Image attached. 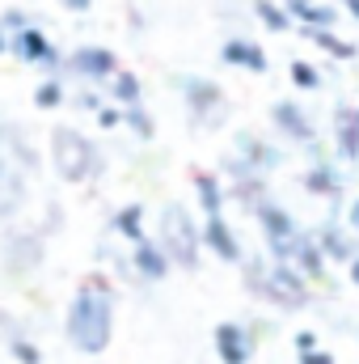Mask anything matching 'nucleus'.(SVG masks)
Wrapping results in <instances>:
<instances>
[{"instance_id": "1", "label": "nucleus", "mask_w": 359, "mask_h": 364, "mask_svg": "<svg viewBox=\"0 0 359 364\" xmlns=\"http://www.w3.org/2000/svg\"><path fill=\"white\" fill-rule=\"evenodd\" d=\"M68 339L85 356H97L110 348V339H114V292L101 275H93L77 288V296L68 305Z\"/></svg>"}, {"instance_id": "2", "label": "nucleus", "mask_w": 359, "mask_h": 364, "mask_svg": "<svg viewBox=\"0 0 359 364\" xmlns=\"http://www.w3.org/2000/svg\"><path fill=\"white\" fill-rule=\"evenodd\" d=\"M241 267H245V279H250V292L267 296L275 305H304L309 301V279L283 259H270V263L241 259Z\"/></svg>"}, {"instance_id": "3", "label": "nucleus", "mask_w": 359, "mask_h": 364, "mask_svg": "<svg viewBox=\"0 0 359 364\" xmlns=\"http://www.w3.org/2000/svg\"><path fill=\"white\" fill-rule=\"evenodd\" d=\"M51 157H55V170H60L64 182H85L101 166L97 161V149L89 144V136L77 132V127H68V123L51 132Z\"/></svg>"}, {"instance_id": "4", "label": "nucleus", "mask_w": 359, "mask_h": 364, "mask_svg": "<svg viewBox=\"0 0 359 364\" xmlns=\"http://www.w3.org/2000/svg\"><path fill=\"white\" fill-rule=\"evenodd\" d=\"M161 246H165V255H170V263H178V267H199V246H203V229H194V220H190V212L182 208V203H170L165 212H161Z\"/></svg>"}, {"instance_id": "5", "label": "nucleus", "mask_w": 359, "mask_h": 364, "mask_svg": "<svg viewBox=\"0 0 359 364\" xmlns=\"http://www.w3.org/2000/svg\"><path fill=\"white\" fill-rule=\"evenodd\" d=\"M258 225H263V233H267V246H270V259H283V263H292V255H296V246H300V237H304V229L279 208V203H270L258 195Z\"/></svg>"}, {"instance_id": "6", "label": "nucleus", "mask_w": 359, "mask_h": 364, "mask_svg": "<svg viewBox=\"0 0 359 364\" xmlns=\"http://www.w3.org/2000/svg\"><path fill=\"white\" fill-rule=\"evenodd\" d=\"M9 51H13L21 64H60V51L51 47V38H47L38 26H21V30L9 38Z\"/></svg>"}, {"instance_id": "7", "label": "nucleus", "mask_w": 359, "mask_h": 364, "mask_svg": "<svg viewBox=\"0 0 359 364\" xmlns=\"http://www.w3.org/2000/svg\"><path fill=\"white\" fill-rule=\"evenodd\" d=\"M216 356H220V364H250L254 343H250L245 326H237V322H220V326H216Z\"/></svg>"}, {"instance_id": "8", "label": "nucleus", "mask_w": 359, "mask_h": 364, "mask_svg": "<svg viewBox=\"0 0 359 364\" xmlns=\"http://www.w3.org/2000/svg\"><path fill=\"white\" fill-rule=\"evenodd\" d=\"M131 263H136L140 279H148V284H157V279H165V275H170V255H165V246H161V242H148V237H140V242H136Z\"/></svg>"}, {"instance_id": "9", "label": "nucleus", "mask_w": 359, "mask_h": 364, "mask_svg": "<svg viewBox=\"0 0 359 364\" xmlns=\"http://www.w3.org/2000/svg\"><path fill=\"white\" fill-rule=\"evenodd\" d=\"M72 68L85 77V81H110L118 73V60L106 51V47H77L72 51Z\"/></svg>"}, {"instance_id": "10", "label": "nucleus", "mask_w": 359, "mask_h": 364, "mask_svg": "<svg viewBox=\"0 0 359 364\" xmlns=\"http://www.w3.org/2000/svg\"><path fill=\"white\" fill-rule=\"evenodd\" d=\"M270 119H275V127H279L283 136H292L296 144H313V140H317V127H313V123L304 119V110L292 106V102H275Z\"/></svg>"}, {"instance_id": "11", "label": "nucleus", "mask_w": 359, "mask_h": 364, "mask_svg": "<svg viewBox=\"0 0 359 364\" xmlns=\"http://www.w3.org/2000/svg\"><path fill=\"white\" fill-rule=\"evenodd\" d=\"M203 246H207L216 259H224V263H241V246H237L233 229L224 225V216H207V220H203Z\"/></svg>"}, {"instance_id": "12", "label": "nucleus", "mask_w": 359, "mask_h": 364, "mask_svg": "<svg viewBox=\"0 0 359 364\" xmlns=\"http://www.w3.org/2000/svg\"><path fill=\"white\" fill-rule=\"evenodd\" d=\"M220 60L233 64V68H245V73H267V51L250 38H228L220 47Z\"/></svg>"}, {"instance_id": "13", "label": "nucleus", "mask_w": 359, "mask_h": 364, "mask_svg": "<svg viewBox=\"0 0 359 364\" xmlns=\"http://www.w3.org/2000/svg\"><path fill=\"white\" fill-rule=\"evenodd\" d=\"M283 9L292 13V21H300V26H309V30L338 21V13L330 9V0H292V4H283Z\"/></svg>"}, {"instance_id": "14", "label": "nucleus", "mask_w": 359, "mask_h": 364, "mask_svg": "<svg viewBox=\"0 0 359 364\" xmlns=\"http://www.w3.org/2000/svg\"><path fill=\"white\" fill-rule=\"evenodd\" d=\"M334 132H338V153H343L347 161H359V114H355V106H338Z\"/></svg>"}, {"instance_id": "15", "label": "nucleus", "mask_w": 359, "mask_h": 364, "mask_svg": "<svg viewBox=\"0 0 359 364\" xmlns=\"http://www.w3.org/2000/svg\"><path fill=\"white\" fill-rule=\"evenodd\" d=\"M194 191H199V208L203 216H220L224 212V182L211 170H194Z\"/></svg>"}, {"instance_id": "16", "label": "nucleus", "mask_w": 359, "mask_h": 364, "mask_svg": "<svg viewBox=\"0 0 359 364\" xmlns=\"http://www.w3.org/2000/svg\"><path fill=\"white\" fill-rule=\"evenodd\" d=\"M292 267L304 275V279H321L326 275V255H321V246H317V237H300V246H296V255H292Z\"/></svg>"}, {"instance_id": "17", "label": "nucleus", "mask_w": 359, "mask_h": 364, "mask_svg": "<svg viewBox=\"0 0 359 364\" xmlns=\"http://www.w3.org/2000/svg\"><path fill=\"white\" fill-rule=\"evenodd\" d=\"M178 85H182V93H186V102H190V110H199V114H207V110L220 106V90H216L207 77H182Z\"/></svg>"}, {"instance_id": "18", "label": "nucleus", "mask_w": 359, "mask_h": 364, "mask_svg": "<svg viewBox=\"0 0 359 364\" xmlns=\"http://www.w3.org/2000/svg\"><path fill=\"white\" fill-rule=\"evenodd\" d=\"M317 246H321V255L326 259H338V263H351L355 259V246H351V237L330 220V225H321V233H317Z\"/></svg>"}, {"instance_id": "19", "label": "nucleus", "mask_w": 359, "mask_h": 364, "mask_svg": "<svg viewBox=\"0 0 359 364\" xmlns=\"http://www.w3.org/2000/svg\"><path fill=\"white\" fill-rule=\"evenodd\" d=\"M304 34H309V38H313V43H317V47H321L326 55H334V60H343V64L359 55V51H355V43L338 38V34H334V26H317V30H309V26H304Z\"/></svg>"}, {"instance_id": "20", "label": "nucleus", "mask_w": 359, "mask_h": 364, "mask_svg": "<svg viewBox=\"0 0 359 364\" xmlns=\"http://www.w3.org/2000/svg\"><path fill=\"white\" fill-rule=\"evenodd\" d=\"M237 144H241V157H245V170H270L275 161H279V153H270V144H263V140H254L250 132H241L237 136Z\"/></svg>"}, {"instance_id": "21", "label": "nucleus", "mask_w": 359, "mask_h": 364, "mask_svg": "<svg viewBox=\"0 0 359 364\" xmlns=\"http://www.w3.org/2000/svg\"><path fill=\"white\" fill-rule=\"evenodd\" d=\"M110 225H114L127 242H140V237H144V208H140V203H127V208H118V212H114V220H110Z\"/></svg>"}, {"instance_id": "22", "label": "nucleus", "mask_w": 359, "mask_h": 364, "mask_svg": "<svg viewBox=\"0 0 359 364\" xmlns=\"http://www.w3.org/2000/svg\"><path fill=\"white\" fill-rule=\"evenodd\" d=\"M304 186L313 191V195H326V199H338V191H343V182H338V174L330 170V166H313L309 174H304Z\"/></svg>"}, {"instance_id": "23", "label": "nucleus", "mask_w": 359, "mask_h": 364, "mask_svg": "<svg viewBox=\"0 0 359 364\" xmlns=\"http://www.w3.org/2000/svg\"><path fill=\"white\" fill-rule=\"evenodd\" d=\"M254 13H258V21L267 26L270 34H287V30H292V13H287L283 4H275V0H258Z\"/></svg>"}, {"instance_id": "24", "label": "nucleus", "mask_w": 359, "mask_h": 364, "mask_svg": "<svg viewBox=\"0 0 359 364\" xmlns=\"http://www.w3.org/2000/svg\"><path fill=\"white\" fill-rule=\"evenodd\" d=\"M110 93H114L118 106L140 102V77H136V73H114V77H110Z\"/></svg>"}, {"instance_id": "25", "label": "nucleus", "mask_w": 359, "mask_h": 364, "mask_svg": "<svg viewBox=\"0 0 359 364\" xmlns=\"http://www.w3.org/2000/svg\"><path fill=\"white\" fill-rule=\"evenodd\" d=\"M123 123H127V127H131V132H136L140 140H153V132H157V127H153V119H148V110H144L140 102L123 106Z\"/></svg>"}, {"instance_id": "26", "label": "nucleus", "mask_w": 359, "mask_h": 364, "mask_svg": "<svg viewBox=\"0 0 359 364\" xmlns=\"http://www.w3.org/2000/svg\"><path fill=\"white\" fill-rule=\"evenodd\" d=\"M60 102H64V85H60V81H38V90H34V106L55 110Z\"/></svg>"}, {"instance_id": "27", "label": "nucleus", "mask_w": 359, "mask_h": 364, "mask_svg": "<svg viewBox=\"0 0 359 364\" xmlns=\"http://www.w3.org/2000/svg\"><path fill=\"white\" fill-rule=\"evenodd\" d=\"M292 81H296L300 90H317V85H321V73H317L313 64H304V60H292Z\"/></svg>"}, {"instance_id": "28", "label": "nucleus", "mask_w": 359, "mask_h": 364, "mask_svg": "<svg viewBox=\"0 0 359 364\" xmlns=\"http://www.w3.org/2000/svg\"><path fill=\"white\" fill-rule=\"evenodd\" d=\"M13 356H17L21 364H43V352H38L30 339H17V343H13Z\"/></svg>"}, {"instance_id": "29", "label": "nucleus", "mask_w": 359, "mask_h": 364, "mask_svg": "<svg viewBox=\"0 0 359 364\" xmlns=\"http://www.w3.org/2000/svg\"><path fill=\"white\" fill-rule=\"evenodd\" d=\"M123 123V106H97V127H118Z\"/></svg>"}, {"instance_id": "30", "label": "nucleus", "mask_w": 359, "mask_h": 364, "mask_svg": "<svg viewBox=\"0 0 359 364\" xmlns=\"http://www.w3.org/2000/svg\"><path fill=\"white\" fill-rule=\"evenodd\" d=\"M300 364H334V356L321 352V348H304V352H300Z\"/></svg>"}, {"instance_id": "31", "label": "nucleus", "mask_w": 359, "mask_h": 364, "mask_svg": "<svg viewBox=\"0 0 359 364\" xmlns=\"http://www.w3.org/2000/svg\"><path fill=\"white\" fill-rule=\"evenodd\" d=\"M21 26H30V21H26V17H21V13H17V9H13V13H9V17H4V26H0V30H13V34H17V30H21Z\"/></svg>"}, {"instance_id": "32", "label": "nucleus", "mask_w": 359, "mask_h": 364, "mask_svg": "<svg viewBox=\"0 0 359 364\" xmlns=\"http://www.w3.org/2000/svg\"><path fill=\"white\" fill-rule=\"evenodd\" d=\"M296 348H300V352H304V348H317V335H313V331H300V335H296Z\"/></svg>"}, {"instance_id": "33", "label": "nucleus", "mask_w": 359, "mask_h": 364, "mask_svg": "<svg viewBox=\"0 0 359 364\" xmlns=\"http://www.w3.org/2000/svg\"><path fill=\"white\" fill-rule=\"evenodd\" d=\"M347 225H351V233H359V199H351V208H347Z\"/></svg>"}, {"instance_id": "34", "label": "nucleus", "mask_w": 359, "mask_h": 364, "mask_svg": "<svg viewBox=\"0 0 359 364\" xmlns=\"http://www.w3.org/2000/svg\"><path fill=\"white\" fill-rule=\"evenodd\" d=\"M93 0H64V9H72V13H89Z\"/></svg>"}, {"instance_id": "35", "label": "nucleus", "mask_w": 359, "mask_h": 364, "mask_svg": "<svg viewBox=\"0 0 359 364\" xmlns=\"http://www.w3.org/2000/svg\"><path fill=\"white\" fill-rule=\"evenodd\" d=\"M343 4H347V13H351V17L359 21V0H343Z\"/></svg>"}, {"instance_id": "36", "label": "nucleus", "mask_w": 359, "mask_h": 364, "mask_svg": "<svg viewBox=\"0 0 359 364\" xmlns=\"http://www.w3.org/2000/svg\"><path fill=\"white\" fill-rule=\"evenodd\" d=\"M351 279H355V284H359V255H355V259H351Z\"/></svg>"}, {"instance_id": "37", "label": "nucleus", "mask_w": 359, "mask_h": 364, "mask_svg": "<svg viewBox=\"0 0 359 364\" xmlns=\"http://www.w3.org/2000/svg\"><path fill=\"white\" fill-rule=\"evenodd\" d=\"M4 51H9V38H4V30H0V55H4Z\"/></svg>"}, {"instance_id": "38", "label": "nucleus", "mask_w": 359, "mask_h": 364, "mask_svg": "<svg viewBox=\"0 0 359 364\" xmlns=\"http://www.w3.org/2000/svg\"><path fill=\"white\" fill-rule=\"evenodd\" d=\"M355 114H359V106H355Z\"/></svg>"}]
</instances>
